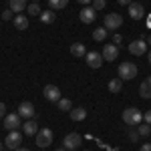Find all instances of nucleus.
I'll use <instances>...</instances> for the list:
<instances>
[{
  "label": "nucleus",
  "instance_id": "c85d7f7f",
  "mask_svg": "<svg viewBox=\"0 0 151 151\" xmlns=\"http://www.w3.org/2000/svg\"><path fill=\"white\" fill-rule=\"evenodd\" d=\"M2 20H14V12L8 8V10H4L2 12Z\"/></svg>",
  "mask_w": 151,
  "mask_h": 151
},
{
  "label": "nucleus",
  "instance_id": "a878e982",
  "mask_svg": "<svg viewBox=\"0 0 151 151\" xmlns=\"http://www.w3.org/2000/svg\"><path fill=\"white\" fill-rule=\"evenodd\" d=\"M26 10H28V14H32V16H40V6H38V2H32V4H28L26 6Z\"/></svg>",
  "mask_w": 151,
  "mask_h": 151
},
{
  "label": "nucleus",
  "instance_id": "1a4fd4ad",
  "mask_svg": "<svg viewBox=\"0 0 151 151\" xmlns=\"http://www.w3.org/2000/svg\"><path fill=\"white\" fill-rule=\"evenodd\" d=\"M129 52L131 55H135V57H141V55H145L147 52V42L145 40H133L131 45H129Z\"/></svg>",
  "mask_w": 151,
  "mask_h": 151
},
{
  "label": "nucleus",
  "instance_id": "f8f14e48",
  "mask_svg": "<svg viewBox=\"0 0 151 151\" xmlns=\"http://www.w3.org/2000/svg\"><path fill=\"white\" fill-rule=\"evenodd\" d=\"M35 105L32 103H28V101H24V103H20L18 105V115L20 117H24V119H32L35 117Z\"/></svg>",
  "mask_w": 151,
  "mask_h": 151
},
{
  "label": "nucleus",
  "instance_id": "7ed1b4c3",
  "mask_svg": "<svg viewBox=\"0 0 151 151\" xmlns=\"http://www.w3.org/2000/svg\"><path fill=\"white\" fill-rule=\"evenodd\" d=\"M81 143H83V137L79 133H69V135L63 139V147L67 151H75L77 147H81Z\"/></svg>",
  "mask_w": 151,
  "mask_h": 151
},
{
  "label": "nucleus",
  "instance_id": "4468645a",
  "mask_svg": "<svg viewBox=\"0 0 151 151\" xmlns=\"http://www.w3.org/2000/svg\"><path fill=\"white\" fill-rule=\"evenodd\" d=\"M101 55H103V60H117V57H119V47L117 45H105Z\"/></svg>",
  "mask_w": 151,
  "mask_h": 151
},
{
  "label": "nucleus",
  "instance_id": "f3484780",
  "mask_svg": "<svg viewBox=\"0 0 151 151\" xmlns=\"http://www.w3.org/2000/svg\"><path fill=\"white\" fill-rule=\"evenodd\" d=\"M70 55L73 57H85L87 55V48L81 42H75V45H70Z\"/></svg>",
  "mask_w": 151,
  "mask_h": 151
},
{
  "label": "nucleus",
  "instance_id": "2f4dec72",
  "mask_svg": "<svg viewBox=\"0 0 151 151\" xmlns=\"http://www.w3.org/2000/svg\"><path fill=\"white\" fill-rule=\"evenodd\" d=\"M121 40H123V38H121V35H119V32H115V35H113V42H115V45H121Z\"/></svg>",
  "mask_w": 151,
  "mask_h": 151
},
{
  "label": "nucleus",
  "instance_id": "c03bdc74",
  "mask_svg": "<svg viewBox=\"0 0 151 151\" xmlns=\"http://www.w3.org/2000/svg\"><path fill=\"white\" fill-rule=\"evenodd\" d=\"M32 2H40V0H32Z\"/></svg>",
  "mask_w": 151,
  "mask_h": 151
},
{
  "label": "nucleus",
  "instance_id": "58836bf2",
  "mask_svg": "<svg viewBox=\"0 0 151 151\" xmlns=\"http://www.w3.org/2000/svg\"><path fill=\"white\" fill-rule=\"evenodd\" d=\"M147 26H149V28H151V18H149V20H147Z\"/></svg>",
  "mask_w": 151,
  "mask_h": 151
},
{
  "label": "nucleus",
  "instance_id": "5701e85b",
  "mask_svg": "<svg viewBox=\"0 0 151 151\" xmlns=\"http://www.w3.org/2000/svg\"><path fill=\"white\" fill-rule=\"evenodd\" d=\"M48 4H50L52 10H63V8H67L69 0H48Z\"/></svg>",
  "mask_w": 151,
  "mask_h": 151
},
{
  "label": "nucleus",
  "instance_id": "72a5a7b5",
  "mask_svg": "<svg viewBox=\"0 0 151 151\" xmlns=\"http://www.w3.org/2000/svg\"><path fill=\"white\" fill-rule=\"evenodd\" d=\"M139 151H151V143H143Z\"/></svg>",
  "mask_w": 151,
  "mask_h": 151
},
{
  "label": "nucleus",
  "instance_id": "412c9836",
  "mask_svg": "<svg viewBox=\"0 0 151 151\" xmlns=\"http://www.w3.org/2000/svg\"><path fill=\"white\" fill-rule=\"evenodd\" d=\"M121 89H123V81L117 77V79H113V81H109V91L111 93H121Z\"/></svg>",
  "mask_w": 151,
  "mask_h": 151
},
{
  "label": "nucleus",
  "instance_id": "79ce46f5",
  "mask_svg": "<svg viewBox=\"0 0 151 151\" xmlns=\"http://www.w3.org/2000/svg\"><path fill=\"white\" fill-rule=\"evenodd\" d=\"M57 151H67V149H65V147H60V149H57Z\"/></svg>",
  "mask_w": 151,
  "mask_h": 151
},
{
  "label": "nucleus",
  "instance_id": "e433bc0d",
  "mask_svg": "<svg viewBox=\"0 0 151 151\" xmlns=\"http://www.w3.org/2000/svg\"><path fill=\"white\" fill-rule=\"evenodd\" d=\"M14 151H30V149H26V147H18V149H14Z\"/></svg>",
  "mask_w": 151,
  "mask_h": 151
},
{
  "label": "nucleus",
  "instance_id": "a18cd8bd",
  "mask_svg": "<svg viewBox=\"0 0 151 151\" xmlns=\"http://www.w3.org/2000/svg\"><path fill=\"white\" fill-rule=\"evenodd\" d=\"M2 151H6V149H2Z\"/></svg>",
  "mask_w": 151,
  "mask_h": 151
},
{
  "label": "nucleus",
  "instance_id": "4be33fe9",
  "mask_svg": "<svg viewBox=\"0 0 151 151\" xmlns=\"http://www.w3.org/2000/svg\"><path fill=\"white\" fill-rule=\"evenodd\" d=\"M139 95L143 97V99H151V85H149L147 81L141 83V87H139Z\"/></svg>",
  "mask_w": 151,
  "mask_h": 151
},
{
  "label": "nucleus",
  "instance_id": "cd10ccee",
  "mask_svg": "<svg viewBox=\"0 0 151 151\" xmlns=\"http://www.w3.org/2000/svg\"><path fill=\"white\" fill-rule=\"evenodd\" d=\"M107 6V0H93V8L95 10H103Z\"/></svg>",
  "mask_w": 151,
  "mask_h": 151
},
{
  "label": "nucleus",
  "instance_id": "393cba45",
  "mask_svg": "<svg viewBox=\"0 0 151 151\" xmlns=\"http://www.w3.org/2000/svg\"><path fill=\"white\" fill-rule=\"evenodd\" d=\"M137 133H139L141 137H147V135L151 133V125H147L145 121H143V123H139V127H137Z\"/></svg>",
  "mask_w": 151,
  "mask_h": 151
},
{
  "label": "nucleus",
  "instance_id": "423d86ee",
  "mask_svg": "<svg viewBox=\"0 0 151 151\" xmlns=\"http://www.w3.org/2000/svg\"><path fill=\"white\" fill-rule=\"evenodd\" d=\"M20 141H22V133L20 131H10L8 135H6V141H4V145H6V149H18L20 147Z\"/></svg>",
  "mask_w": 151,
  "mask_h": 151
},
{
  "label": "nucleus",
  "instance_id": "9d476101",
  "mask_svg": "<svg viewBox=\"0 0 151 151\" xmlns=\"http://www.w3.org/2000/svg\"><path fill=\"white\" fill-rule=\"evenodd\" d=\"M79 18H81V22L85 24H91L97 18V10H95L93 6H85L81 12H79Z\"/></svg>",
  "mask_w": 151,
  "mask_h": 151
},
{
  "label": "nucleus",
  "instance_id": "4c0bfd02",
  "mask_svg": "<svg viewBox=\"0 0 151 151\" xmlns=\"http://www.w3.org/2000/svg\"><path fill=\"white\" fill-rule=\"evenodd\" d=\"M2 149H4V143H2V141H0V151H2Z\"/></svg>",
  "mask_w": 151,
  "mask_h": 151
},
{
  "label": "nucleus",
  "instance_id": "f704fd0d",
  "mask_svg": "<svg viewBox=\"0 0 151 151\" xmlns=\"http://www.w3.org/2000/svg\"><path fill=\"white\" fill-rule=\"evenodd\" d=\"M117 2H119V4H123V6H129V4H131V0H117Z\"/></svg>",
  "mask_w": 151,
  "mask_h": 151
},
{
  "label": "nucleus",
  "instance_id": "c756f323",
  "mask_svg": "<svg viewBox=\"0 0 151 151\" xmlns=\"http://www.w3.org/2000/svg\"><path fill=\"white\" fill-rule=\"evenodd\" d=\"M143 121H145L147 125H151V109H149V111H145V113H143Z\"/></svg>",
  "mask_w": 151,
  "mask_h": 151
},
{
  "label": "nucleus",
  "instance_id": "c9c22d12",
  "mask_svg": "<svg viewBox=\"0 0 151 151\" xmlns=\"http://www.w3.org/2000/svg\"><path fill=\"white\" fill-rule=\"evenodd\" d=\"M77 2H81V4H85V6H89V4H91L93 0H77Z\"/></svg>",
  "mask_w": 151,
  "mask_h": 151
},
{
  "label": "nucleus",
  "instance_id": "2eb2a0df",
  "mask_svg": "<svg viewBox=\"0 0 151 151\" xmlns=\"http://www.w3.org/2000/svg\"><path fill=\"white\" fill-rule=\"evenodd\" d=\"M22 131H24V135L32 137V135H36V133H38V123H36V121H32V119H28L26 123H22Z\"/></svg>",
  "mask_w": 151,
  "mask_h": 151
},
{
  "label": "nucleus",
  "instance_id": "20e7f679",
  "mask_svg": "<svg viewBox=\"0 0 151 151\" xmlns=\"http://www.w3.org/2000/svg\"><path fill=\"white\" fill-rule=\"evenodd\" d=\"M121 24H123V16L119 12H111V14L105 16V28L107 30H117Z\"/></svg>",
  "mask_w": 151,
  "mask_h": 151
},
{
  "label": "nucleus",
  "instance_id": "473e14b6",
  "mask_svg": "<svg viewBox=\"0 0 151 151\" xmlns=\"http://www.w3.org/2000/svg\"><path fill=\"white\" fill-rule=\"evenodd\" d=\"M0 117H6V105L0 103Z\"/></svg>",
  "mask_w": 151,
  "mask_h": 151
},
{
  "label": "nucleus",
  "instance_id": "37998d69",
  "mask_svg": "<svg viewBox=\"0 0 151 151\" xmlns=\"http://www.w3.org/2000/svg\"><path fill=\"white\" fill-rule=\"evenodd\" d=\"M147 83H149V85H151V77H149V79H147Z\"/></svg>",
  "mask_w": 151,
  "mask_h": 151
},
{
  "label": "nucleus",
  "instance_id": "f257e3e1",
  "mask_svg": "<svg viewBox=\"0 0 151 151\" xmlns=\"http://www.w3.org/2000/svg\"><path fill=\"white\" fill-rule=\"evenodd\" d=\"M123 121L127 125H139L141 121H143V113H141L139 109H135V107H129V109L123 111Z\"/></svg>",
  "mask_w": 151,
  "mask_h": 151
},
{
  "label": "nucleus",
  "instance_id": "7c9ffc66",
  "mask_svg": "<svg viewBox=\"0 0 151 151\" xmlns=\"http://www.w3.org/2000/svg\"><path fill=\"white\" fill-rule=\"evenodd\" d=\"M139 137H141V135L137 133V131H131V133H129V139H131V141H139Z\"/></svg>",
  "mask_w": 151,
  "mask_h": 151
},
{
  "label": "nucleus",
  "instance_id": "dca6fc26",
  "mask_svg": "<svg viewBox=\"0 0 151 151\" xmlns=\"http://www.w3.org/2000/svg\"><path fill=\"white\" fill-rule=\"evenodd\" d=\"M26 0H10V10L12 12H18V14H22V10H26Z\"/></svg>",
  "mask_w": 151,
  "mask_h": 151
},
{
  "label": "nucleus",
  "instance_id": "bb28decb",
  "mask_svg": "<svg viewBox=\"0 0 151 151\" xmlns=\"http://www.w3.org/2000/svg\"><path fill=\"white\" fill-rule=\"evenodd\" d=\"M57 105H58L60 111H70V101L69 99H63V97H60V99L57 101Z\"/></svg>",
  "mask_w": 151,
  "mask_h": 151
},
{
  "label": "nucleus",
  "instance_id": "39448f33",
  "mask_svg": "<svg viewBox=\"0 0 151 151\" xmlns=\"http://www.w3.org/2000/svg\"><path fill=\"white\" fill-rule=\"evenodd\" d=\"M50 143H52V131L48 127L38 129V133H36V145L38 147H48Z\"/></svg>",
  "mask_w": 151,
  "mask_h": 151
},
{
  "label": "nucleus",
  "instance_id": "9b49d317",
  "mask_svg": "<svg viewBox=\"0 0 151 151\" xmlns=\"http://www.w3.org/2000/svg\"><path fill=\"white\" fill-rule=\"evenodd\" d=\"M85 58H87V65L91 67V69H99L101 65H103V55L101 52H87L85 55Z\"/></svg>",
  "mask_w": 151,
  "mask_h": 151
},
{
  "label": "nucleus",
  "instance_id": "a19ab883",
  "mask_svg": "<svg viewBox=\"0 0 151 151\" xmlns=\"http://www.w3.org/2000/svg\"><path fill=\"white\" fill-rule=\"evenodd\" d=\"M147 45H151V36H149V38H147Z\"/></svg>",
  "mask_w": 151,
  "mask_h": 151
},
{
  "label": "nucleus",
  "instance_id": "6e6552de",
  "mask_svg": "<svg viewBox=\"0 0 151 151\" xmlns=\"http://www.w3.org/2000/svg\"><path fill=\"white\" fill-rule=\"evenodd\" d=\"M42 95H45V99H47V101L57 103L58 99H60V89H58L57 85H47V87L42 89Z\"/></svg>",
  "mask_w": 151,
  "mask_h": 151
},
{
  "label": "nucleus",
  "instance_id": "0eeeda50",
  "mask_svg": "<svg viewBox=\"0 0 151 151\" xmlns=\"http://www.w3.org/2000/svg\"><path fill=\"white\" fill-rule=\"evenodd\" d=\"M20 125H22V121H20V115L18 113H10V115L4 117V129L6 131H18Z\"/></svg>",
  "mask_w": 151,
  "mask_h": 151
},
{
  "label": "nucleus",
  "instance_id": "a211bd4d",
  "mask_svg": "<svg viewBox=\"0 0 151 151\" xmlns=\"http://www.w3.org/2000/svg\"><path fill=\"white\" fill-rule=\"evenodd\" d=\"M14 26H16L18 30H26V28H28V18L22 16V14H16V16H14Z\"/></svg>",
  "mask_w": 151,
  "mask_h": 151
},
{
  "label": "nucleus",
  "instance_id": "f03ea898",
  "mask_svg": "<svg viewBox=\"0 0 151 151\" xmlns=\"http://www.w3.org/2000/svg\"><path fill=\"white\" fill-rule=\"evenodd\" d=\"M137 77V67L133 63H121L119 65V79L121 81H131Z\"/></svg>",
  "mask_w": 151,
  "mask_h": 151
},
{
  "label": "nucleus",
  "instance_id": "6ab92c4d",
  "mask_svg": "<svg viewBox=\"0 0 151 151\" xmlns=\"http://www.w3.org/2000/svg\"><path fill=\"white\" fill-rule=\"evenodd\" d=\"M85 117H87V109H83V107L70 109V119H73V121H83Z\"/></svg>",
  "mask_w": 151,
  "mask_h": 151
},
{
  "label": "nucleus",
  "instance_id": "b1692460",
  "mask_svg": "<svg viewBox=\"0 0 151 151\" xmlns=\"http://www.w3.org/2000/svg\"><path fill=\"white\" fill-rule=\"evenodd\" d=\"M40 20H42L45 24L55 22V12H52V10H45V12H40Z\"/></svg>",
  "mask_w": 151,
  "mask_h": 151
},
{
  "label": "nucleus",
  "instance_id": "ddd939ff",
  "mask_svg": "<svg viewBox=\"0 0 151 151\" xmlns=\"http://www.w3.org/2000/svg\"><path fill=\"white\" fill-rule=\"evenodd\" d=\"M129 16H131L133 20L143 18V16H145V8H143V4H139V2H131V4H129Z\"/></svg>",
  "mask_w": 151,
  "mask_h": 151
},
{
  "label": "nucleus",
  "instance_id": "aec40b11",
  "mask_svg": "<svg viewBox=\"0 0 151 151\" xmlns=\"http://www.w3.org/2000/svg\"><path fill=\"white\" fill-rule=\"evenodd\" d=\"M107 36H109V30H107V28H103V26H101V28H95V30H93V38L97 40V42H103Z\"/></svg>",
  "mask_w": 151,
  "mask_h": 151
},
{
  "label": "nucleus",
  "instance_id": "ea45409f",
  "mask_svg": "<svg viewBox=\"0 0 151 151\" xmlns=\"http://www.w3.org/2000/svg\"><path fill=\"white\" fill-rule=\"evenodd\" d=\"M147 60H149V65H151V52H149V57H147Z\"/></svg>",
  "mask_w": 151,
  "mask_h": 151
}]
</instances>
